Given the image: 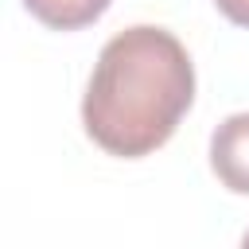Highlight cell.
Instances as JSON below:
<instances>
[{
	"label": "cell",
	"instance_id": "cell-1",
	"mask_svg": "<svg viewBox=\"0 0 249 249\" xmlns=\"http://www.w3.org/2000/svg\"><path fill=\"white\" fill-rule=\"evenodd\" d=\"M195 101V62L187 47L152 23L117 31L86 82V136L121 160L152 156L171 140Z\"/></svg>",
	"mask_w": 249,
	"mask_h": 249
},
{
	"label": "cell",
	"instance_id": "cell-2",
	"mask_svg": "<svg viewBox=\"0 0 249 249\" xmlns=\"http://www.w3.org/2000/svg\"><path fill=\"white\" fill-rule=\"evenodd\" d=\"M210 167L226 191L249 195V113H233L214 128Z\"/></svg>",
	"mask_w": 249,
	"mask_h": 249
},
{
	"label": "cell",
	"instance_id": "cell-3",
	"mask_svg": "<svg viewBox=\"0 0 249 249\" xmlns=\"http://www.w3.org/2000/svg\"><path fill=\"white\" fill-rule=\"evenodd\" d=\"M113 0H23V8L51 31H78L105 16Z\"/></svg>",
	"mask_w": 249,
	"mask_h": 249
},
{
	"label": "cell",
	"instance_id": "cell-4",
	"mask_svg": "<svg viewBox=\"0 0 249 249\" xmlns=\"http://www.w3.org/2000/svg\"><path fill=\"white\" fill-rule=\"evenodd\" d=\"M214 8L230 19V23H237V27H249V0H214Z\"/></svg>",
	"mask_w": 249,
	"mask_h": 249
},
{
	"label": "cell",
	"instance_id": "cell-5",
	"mask_svg": "<svg viewBox=\"0 0 249 249\" xmlns=\"http://www.w3.org/2000/svg\"><path fill=\"white\" fill-rule=\"evenodd\" d=\"M241 241H245V245H249V230H245V237H241Z\"/></svg>",
	"mask_w": 249,
	"mask_h": 249
}]
</instances>
